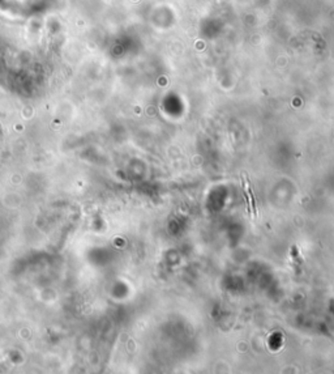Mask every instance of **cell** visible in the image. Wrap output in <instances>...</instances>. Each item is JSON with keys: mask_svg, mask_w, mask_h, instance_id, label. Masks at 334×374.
<instances>
[{"mask_svg": "<svg viewBox=\"0 0 334 374\" xmlns=\"http://www.w3.org/2000/svg\"><path fill=\"white\" fill-rule=\"evenodd\" d=\"M248 194H249V196H251V203H252V213H253V216L254 217H257V208H256V199H254V195H253V192H252V187H251V183L248 182Z\"/></svg>", "mask_w": 334, "mask_h": 374, "instance_id": "6da1fadb", "label": "cell"}]
</instances>
